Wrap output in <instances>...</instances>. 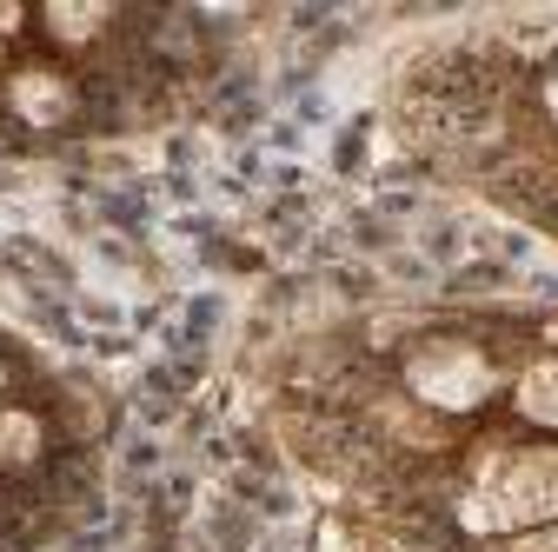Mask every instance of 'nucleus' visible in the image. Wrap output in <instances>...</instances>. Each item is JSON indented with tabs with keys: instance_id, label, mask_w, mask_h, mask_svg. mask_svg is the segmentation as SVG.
I'll return each instance as SVG.
<instances>
[{
	"instance_id": "obj_12",
	"label": "nucleus",
	"mask_w": 558,
	"mask_h": 552,
	"mask_svg": "<svg viewBox=\"0 0 558 552\" xmlns=\"http://www.w3.org/2000/svg\"><path fill=\"white\" fill-rule=\"evenodd\" d=\"M0 67H8V40H0Z\"/></svg>"
},
{
	"instance_id": "obj_8",
	"label": "nucleus",
	"mask_w": 558,
	"mask_h": 552,
	"mask_svg": "<svg viewBox=\"0 0 558 552\" xmlns=\"http://www.w3.org/2000/svg\"><path fill=\"white\" fill-rule=\"evenodd\" d=\"M545 113H551V127H558V67L545 74Z\"/></svg>"
},
{
	"instance_id": "obj_3",
	"label": "nucleus",
	"mask_w": 558,
	"mask_h": 552,
	"mask_svg": "<svg viewBox=\"0 0 558 552\" xmlns=\"http://www.w3.org/2000/svg\"><path fill=\"white\" fill-rule=\"evenodd\" d=\"M8 107L27 127H60L66 113H74V81L53 74V67H21V74L8 81Z\"/></svg>"
},
{
	"instance_id": "obj_11",
	"label": "nucleus",
	"mask_w": 558,
	"mask_h": 552,
	"mask_svg": "<svg viewBox=\"0 0 558 552\" xmlns=\"http://www.w3.org/2000/svg\"><path fill=\"white\" fill-rule=\"evenodd\" d=\"M0 399H8V367H0Z\"/></svg>"
},
{
	"instance_id": "obj_6",
	"label": "nucleus",
	"mask_w": 558,
	"mask_h": 552,
	"mask_svg": "<svg viewBox=\"0 0 558 552\" xmlns=\"http://www.w3.org/2000/svg\"><path fill=\"white\" fill-rule=\"evenodd\" d=\"M40 27H47L53 40L74 47V40H94V34L107 27V8H47V14H40Z\"/></svg>"
},
{
	"instance_id": "obj_9",
	"label": "nucleus",
	"mask_w": 558,
	"mask_h": 552,
	"mask_svg": "<svg viewBox=\"0 0 558 552\" xmlns=\"http://www.w3.org/2000/svg\"><path fill=\"white\" fill-rule=\"evenodd\" d=\"M525 552H558V526H551V532H532V539H525Z\"/></svg>"
},
{
	"instance_id": "obj_10",
	"label": "nucleus",
	"mask_w": 558,
	"mask_h": 552,
	"mask_svg": "<svg viewBox=\"0 0 558 552\" xmlns=\"http://www.w3.org/2000/svg\"><path fill=\"white\" fill-rule=\"evenodd\" d=\"M545 353H558V320H551V326H545Z\"/></svg>"
},
{
	"instance_id": "obj_5",
	"label": "nucleus",
	"mask_w": 558,
	"mask_h": 552,
	"mask_svg": "<svg viewBox=\"0 0 558 552\" xmlns=\"http://www.w3.org/2000/svg\"><path fill=\"white\" fill-rule=\"evenodd\" d=\"M47 446V427L27 406H0V466H34Z\"/></svg>"
},
{
	"instance_id": "obj_7",
	"label": "nucleus",
	"mask_w": 558,
	"mask_h": 552,
	"mask_svg": "<svg viewBox=\"0 0 558 552\" xmlns=\"http://www.w3.org/2000/svg\"><path fill=\"white\" fill-rule=\"evenodd\" d=\"M21 27H27V14H21V8H0V40L21 34Z\"/></svg>"
},
{
	"instance_id": "obj_1",
	"label": "nucleus",
	"mask_w": 558,
	"mask_h": 552,
	"mask_svg": "<svg viewBox=\"0 0 558 552\" xmlns=\"http://www.w3.org/2000/svg\"><path fill=\"white\" fill-rule=\"evenodd\" d=\"M459 513L472 532H525V539L551 532L558 526V440L493 453Z\"/></svg>"
},
{
	"instance_id": "obj_4",
	"label": "nucleus",
	"mask_w": 558,
	"mask_h": 552,
	"mask_svg": "<svg viewBox=\"0 0 558 552\" xmlns=\"http://www.w3.org/2000/svg\"><path fill=\"white\" fill-rule=\"evenodd\" d=\"M512 412L538 433H558V353H538L512 373Z\"/></svg>"
},
{
	"instance_id": "obj_2",
	"label": "nucleus",
	"mask_w": 558,
	"mask_h": 552,
	"mask_svg": "<svg viewBox=\"0 0 558 552\" xmlns=\"http://www.w3.org/2000/svg\"><path fill=\"white\" fill-rule=\"evenodd\" d=\"M506 386V373L493 367V353L472 347L459 333H439V339H418L405 353V393L426 399L433 412H478Z\"/></svg>"
}]
</instances>
